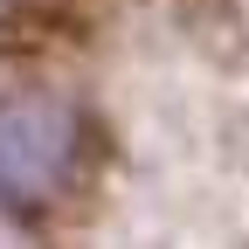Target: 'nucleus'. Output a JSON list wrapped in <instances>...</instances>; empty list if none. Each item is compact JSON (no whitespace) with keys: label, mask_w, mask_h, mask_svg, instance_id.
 Returning <instances> with one entry per match:
<instances>
[{"label":"nucleus","mask_w":249,"mask_h":249,"mask_svg":"<svg viewBox=\"0 0 249 249\" xmlns=\"http://www.w3.org/2000/svg\"><path fill=\"white\" fill-rule=\"evenodd\" d=\"M90 173V118L55 83L0 90V201L21 222H49Z\"/></svg>","instance_id":"1"}]
</instances>
